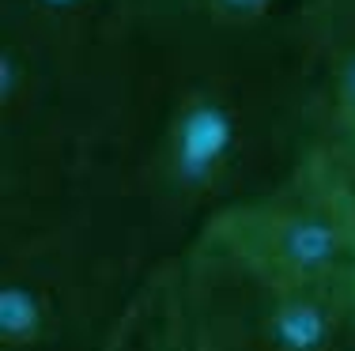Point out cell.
I'll list each match as a JSON object with an SVG mask.
<instances>
[{
    "label": "cell",
    "mask_w": 355,
    "mask_h": 351,
    "mask_svg": "<svg viewBox=\"0 0 355 351\" xmlns=\"http://www.w3.org/2000/svg\"><path fill=\"white\" fill-rule=\"evenodd\" d=\"M106 351H200L193 336L189 314L182 295V269L178 257L159 264L140 283L137 298L117 321Z\"/></svg>",
    "instance_id": "7"
},
{
    "label": "cell",
    "mask_w": 355,
    "mask_h": 351,
    "mask_svg": "<svg viewBox=\"0 0 355 351\" xmlns=\"http://www.w3.org/2000/svg\"><path fill=\"white\" fill-rule=\"evenodd\" d=\"M333 351H355V325H352L348 332H344V340H340V344H336Z\"/></svg>",
    "instance_id": "10"
},
{
    "label": "cell",
    "mask_w": 355,
    "mask_h": 351,
    "mask_svg": "<svg viewBox=\"0 0 355 351\" xmlns=\"http://www.w3.org/2000/svg\"><path fill=\"white\" fill-rule=\"evenodd\" d=\"M306 155L355 189V0L302 4Z\"/></svg>",
    "instance_id": "6"
},
{
    "label": "cell",
    "mask_w": 355,
    "mask_h": 351,
    "mask_svg": "<svg viewBox=\"0 0 355 351\" xmlns=\"http://www.w3.org/2000/svg\"><path fill=\"white\" fill-rule=\"evenodd\" d=\"M125 27L76 35L0 12V212L80 200L114 110Z\"/></svg>",
    "instance_id": "2"
},
{
    "label": "cell",
    "mask_w": 355,
    "mask_h": 351,
    "mask_svg": "<svg viewBox=\"0 0 355 351\" xmlns=\"http://www.w3.org/2000/svg\"><path fill=\"white\" fill-rule=\"evenodd\" d=\"M178 269L200 351H333L355 325V291L287 287L212 238L193 242Z\"/></svg>",
    "instance_id": "5"
},
{
    "label": "cell",
    "mask_w": 355,
    "mask_h": 351,
    "mask_svg": "<svg viewBox=\"0 0 355 351\" xmlns=\"http://www.w3.org/2000/svg\"><path fill=\"white\" fill-rule=\"evenodd\" d=\"M132 4L137 0H0V12L27 15L76 35H106L132 19Z\"/></svg>",
    "instance_id": "9"
},
{
    "label": "cell",
    "mask_w": 355,
    "mask_h": 351,
    "mask_svg": "<svg viewBox=\"0 0 355 351\" xmlns=\"http://www.w3.org/2000/svg\"><path fill=\"white\" fill-rule=\"evenodd\" d=\"M200 238L287 287L355 291V189L314 155Z\"/></svg>",
    "instance_id": "4"
},
{
    "label": "cell",
    "mask_w": 355,
    "mask_h": 351,
    "mask_svg": "<svg viewBox=\"0 0 355 351\" xmlns=\"http://www.w3.org/2000/svg\"><path fill=\"white\" fill-rule=\"evenodd\" d=\"M151 272L83 200L0 212V351H106Z\"/></svg>",
    "instance_id": "3"
},
{
    "label": "cell",
    "mask_w": 355,
    "mask_h": 351,
    "mask_svg": "<svg viewBox=\"0 0 355 351\" xmlns=\"http://www.w3.org/2000/svg\"><path fill=\"white\" fill-rule=\"evenodd\" d=\"M302 4H310V0H137L132 15L200 27V30L246 35V30H265L272 23L287 19Z\"/></svg>",
    "instance_id": "8"
},
{
    "label": "cell",
    "mask_w": 355,
    "mask_h": 351,
    "mask_svg": "<svg viewBox=\"0 0 355 351\" xmlns=\"http://www.w3.org/2000/svg\"><path fill=\"white\" fill-rule=\"evenodd\" d=\"M302 8L227 35L132 15L114 110L80 200L148 269L306 155Z\"/></svg>",
    "instance_id": "1"
}]
</instances>
